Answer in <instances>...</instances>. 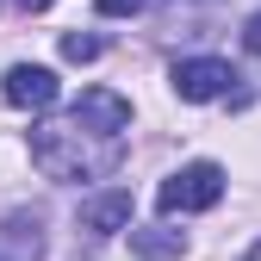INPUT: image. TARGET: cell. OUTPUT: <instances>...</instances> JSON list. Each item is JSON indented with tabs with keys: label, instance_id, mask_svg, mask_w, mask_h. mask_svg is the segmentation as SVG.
Masks as SVG:
<instances>
[{
	"label": "cell",
	"instance_id": "9",
	"mask_svg": "<svg viewBox=\"0 0 261 261\" xmlns=\"http://www.w3.org/2000/svg\"><path fill=\"white\" fill-rule=\"evenodd\" d=\"M106 19H130V13H143V0H93Z\"/></svg>",
	"mask_w": 261,
	"mask_h": 261
},
{
	"label": "cell",
	"instance_id": "11",
	"mask_svg": "<svg viewBox=\"0 0 261 261\" xmlns=\"http://www.w3.org/2000/svg\"><path fill=\"white\" fill-rule=\"evenodd\" d=\"M13 7H25V13H44V7H56V0H13Z\"/></svg>",
	"mask_w": 261,
	"mask_h": 261
},
{
	"label": "cell",
	"instance_id": "2",
	"mask_svg": "<svg viewBox=\"0 0 261 261\" xmlns=\"http://www.w3.org/2000/svg\"><path fill=\"white\" fill-rule=\"evenodd\" d=\"M162 212H212L224 199V168L218 162H187V168H174L168 180H162Z\"/></svg>",
	"mask_w": 261,
	"mask_h": 261
},
{
	"label": "cell",
	"instance_id": "4",
	"mask_svg": "<svg viewBox=\"0 0 261 261\" xmlns=\"http://www.w3.org/2000/svg\"><path fill=\"white\" fill-rule=\"evenodd\" d=\"M0 93H7V106H19V112H44V106H56V75L44 62H13Z\"/></svg>",
	"mask_w": 261,
	"mask_h": 261
},
{
	"label": "cell",
	"instance_id": "1",
	"mask_svg": "<svg viewBox=\"0 0 261 261\" xmlns=\"http://www.w3.org/2000/svg\"><path fill=\"white\" fill-rule=\"evenodd\" d=\"M124 149H130V100L112 87H87L62 118H44L31 130V162L69 187L106 180L124 162Z\"/></svg>",
	"mask_w": 261,
	"mask_h": 261
},
{
	"label": "cell",
	"instance_id": "5",
	"mask_svg": "<svg viewBox=\"0 0 261 261\" xmlns=\"http://www.w3.org/2000/svg\"><path fill=\"white\" fill-rule=\"evenodd\" d=\"M0 261H44V218L38 212H13L0 224Z\"/></svg>",
	"mask_w": 261,
	"mask_h": 261
},
{
	"label": "cell",
	"instance_id": "6",
	"mask_svg": "<svg viewBox=\"0 0 261 261\" xmlns=\"http://www.w3.org/2000/svg\"><path fill=\"white\" fill-rule=\"evenodd\" d=\"M124 224H130V193L124 187H112V193L81 205V230H93V237H118Z\"/></svg>",
	"mask_w": 261,
	"mask_h": 261
},
{
	"label": "cell",
	"instance_id": "7",
	"mask_svg": "<svg viewBox=\"0 0 261 261\" xmlns=\"http://www.w3.org/2000/svg\"><path fill=\"white\" fill-rule=\"evenodd\" d=\"M124 237H130V255H143V261H174L180 249H187V237L180 230H168V224H124Z\"/></svg>",
	"mask_w": 261,
	"mask_h": 261
},
{
	"label": "cell",
	"instance_id": "10",
	"mask_svg": "<svg viewBox=\"0 0 261 261\" xmlns=\"http://www.w3.org/2000/svg\"><path fill=\"white\" fill-rule=\"evenodd\" d=\"M243 44H249V50H255V56H261V13H255V19H249V25H243Z\"/></svg>",
	"mask_w": 261,
	"mask_h": 261
},
{
	"label": "cell",
	"instance_id": "12",
	"mask_svg": "<svg viewBox=\"0 0 261 261\" xmlns=\"http://www.w3.org/2000/svg\"><path fill=\"white\" fill-rule=\"evenodd\" d=\"M243 261H261V243H255V249H249V255H243Z\"/></svg>",
	"mask_w": 261,
	"mask_h": 261
},
{
	"label": "cell",
	"instance_id": "8",
	"mask_svg": "<svg viewBox=\"0 0 261 261\" xmlns=\"http://www.w3.org/2000/svg\"><path fill=\"white\" fill-rule=\"evenodd\" d=\"M62 56H69V62H93V56H100V38H87V31H69V38H62Z\"/></svg>",
	"mask_w": 261,
	"mask_h": 261
},
{
	"label": "cell",
	"instance_id": "3",
	"mask_svg": "<svg viewBox=\"0 0 261 261\" xmlns=\"http://www.w3.org/2000/svg\"><path fill=\"white\" fill-rule=\"evenodd\" d=\"M174 93L180 100H230V106H243L237 69L224 56H187V62H174Z\"/></svg>",
	"mask_w": 261,
	"mask_h": 261
}]
</instances>
